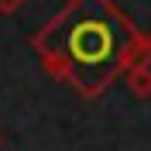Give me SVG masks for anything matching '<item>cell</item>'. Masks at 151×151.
Listing matches in <instances>:
<instances>
[{
    "mask_svg": "<svg viewBox=\"0 0 151 151\" xmlns=\"http://www.w3.org/2000/svg\"><path fill=\"white\" fill-rule=\"evenodd\" d=\"M38 62L52 79L96 100L144 55V35L113 0H65V7L31 38Z\"/></svg>",
    "mask_w": 151,
    "mask_h": 151,
    "instance_id": "cell-1",
    "label": "cell"
},
{
    "mask_svg": "<svg viewBox=\"0 0 151 151\" xmlns=\"http://www.w3.org/2000/svg\"><path fill=\"white\" fill-rule=\"evenodd\" d=\"M124 76H127V89L137 100H151V62H137V65H131Z\"/></svg>",
    "mask_w": 151,
    "mask_h": 151,
    "instance_id": "cell-2",
    "label": "cell"
},
{
    "mask_svg": "<svg viewBox=\"0 0 151 151\" xmlns=\"http://www.w3.org/2000/svg\"><path fill=\"white\" fill-rule=\"evenodd\" d=\"M28 4V0H0V14H14V10H21Z\"/></svg>",
    "mask_w": 151,
    "mask_h": 151,
    "instance_id": "cell-3",
    "label": "cell"
},
{
    "mask_svg": "<svg viewBox=\"0 0 151 151\" xmlns=\"http://www.w3.org/2000/svg\"><path fill=\"white\" fill-rule=\"evenodd\" d=\"M144 55L151 58V35H144Z\"/></svg>",
    "mask_w": 151,
    "mask_h": 151,
    "instance_id": "cell-4",
    "label": "cell"
},
{
    "mask_svg": "<svg viewBox=\"0 0 151 151\" xmlns=\"http://www.w3.org/2000/svg\"><path fill=\"white\" fill-rule=\"evenodd\" d=\"M0 148H4V134H0Z\"/></svg>",
    "mask_w": 151,
    "mask_h": 151,
    "instance_id": "cell-5",
    "label": "cell"
}]
</instances>
